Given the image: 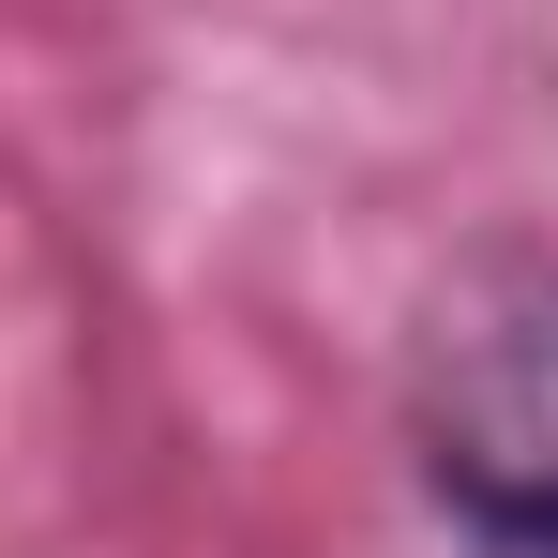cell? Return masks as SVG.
Wrapping results in <instances>:
<instances>
[{
	"label": "cell",
	"mask_w": 558,
	"mask_h": 558,
	"mask_svg": "<svg viewBox=\"0 0 558 558\" xmlns=\"http://www.w3.org/2000/svg\"><path fill=\"white\" fill-rule=\"evenodd\" d=\"M408 438L498 558H558V257H468L423 302Z\"/></svg>",
	"instance_id": "obj_1"
}]
</instances>
